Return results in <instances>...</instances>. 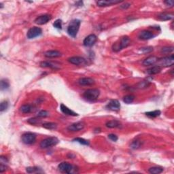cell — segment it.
Returning a JSON list of instances; mask_svg holds the SVG:
<instances>
[{"label": "cell", "mask_w": 174, "mask_h": 174, "mask_svg": "<svg viewBox=\"0 0 174 174\" xmlns=\"http://www.w3.org/2000/svg\"><path fill=\"white\" fill-rule=\"evenodd\" d=\"M81 21L78 19H73L69 23L67 27V33L69 35L73 37H76L80 27Z\"/></svg>", "instance_id": "cell-1"}, {"label": "cell", "mask_w": 174, "mask_h": 174, "mask_svg": "<svg viewBox=\"0 0 174 174\" xmlns=\"http://www.w3.org/2000/svg\"><path fill=\"white\" fill-rule=\"evenodd\" d=\"M130 44V39L128 36H123L121 39L114 43L112 46L114 52H119L125 48H127Z\"/></svg>", "instance_id": "cell-2"}, {"label": "cell", "mask_w": 174, "mask_h": 174, "mask_svg": "<svg viewBox=\"0 0 174 174\" xmlns=\"http://www.w3.org/2000/svg\"><path fill=\"white\" fill-rule=\"evenodd\" d=\"M100 95L99 90L97 89H88L85 91L83 94V97L88 101H94L97 100Z\"/></svg>", "instance_id": "cell-3"}, {"label": "cell", "mask_w": 174, "mask_h": 174, "mask_svg": "<svg viewBox=\"0 0 174 174\" xmlns=\"http://www.w3.org/2000/svg\"><path fill=\"white\" fill-rule=\"evenodd\" d=\"M59 142V139L56 137H47L46 138V139H43V140L41 141L40 147L43 149L48 148L56 146Z\"/></svg>", "instance_id": "cell-4"}, {"label": "cell", "mask_w": 174, "mask_h": 174, "mask_svg": "<svg viewBox=\"0 0 174 174\" xmlns=\"http://www.w3.org/2000/svg\"><path fill=\"white\" fill-rule=\"evenodd\" d=\"M158 65L160 67H169L173 65L174 63V57L173 55H171L168 57H165L161 59H159L157 61Z\"/></svg>", "instance_id": "cell-5"}, {"label": "cell", "mask_w": 174, "mask_h": 174, "mask_svg": "<svg viewBox=\"0 0 174 174\" xmlns=\"http://www.w3.org/2000/svg\"><path fill=\"white\" fill-rule=\"evenodd\" d=\"M22 141L26 145H31L36 140V135L33 133H25L21 137Z\"/></svg>", "instance_id": "cell-6"}, {"label": "cell", "mask_w": 174, "mask_h": 174, "mask_svg": "<svg viewBox=\"0 0 174 174\" xmlns=\"http://www.w3.org/2000/svg\"><path fill=\"white\" fill-rule=\"evenodd\" d=\"M42 33V29L40 27H31V29H29V31H27V37L28 39L31 40L35 38V37L40 36Z\"/></svg>", "instance_id": "cell-7"}, {"label": "cell", "mask_w": 174, "mask_h": 174, "mask_svg": "<svg viewBox=\"0 0 174 174\" xmlns=\"http://www.w3.org/2000/svg\"><path fill=\"white\" fill-rule=\"evenodd\" d=\"M58 169L62 173H72L73 166L71 165L70 163H67V162H63V163H60L59 166H58Z\"/></svg>", "instance_id": "cell-8"}, {"label": "cell", "mask_w": 174, "mask_h": 174, "mask_svg": "<svg viewBox=\"0 0 174 174\" xmlns=\"http://www.w3.org/2000/svg\"><path fill=\"white\" fill-rule=\"evenodd\" d=\"M97 40V35H95V34H91V35H88L87 37H85V39L83 41V44L85 46L91 47L95 44Z\"/></svg>", "instance_id": "cell-9"}, {"label": "cell", "mask_w": 174, "mask_h": 174, "mask_svg": "<svg viewBox=\"0 0 174 174\" xmlns=\"http://www.w3.org/2000/svg\"><path fill=\"white\" fill-rule=\"evenodd\" d=\"M69 63L75 65H85L87 63V60L81 57H72L68 59Z\"/></svg>", "instance_id": "cell-10"}, {"label": "cell", "mask_w": 174, "mask_h": 174, "mask_svg": "<svg viewBox=\"0 0 174 174\" xmlns=\"http://www.w3.org/2000/svg\"><path fill=\"white\" fill-rule=\"evenodd\" d=\"M52 19V17L49 15H41L40 17H37L35 20V23H36L37 25H42L44 24L47 23L48 22H49Z\"/></svg>", "instance_id": "cell-11"}, {"label": "cell", "mask_w": 174, "mask_h": 174, "mask_svg": "<svg viewBox=\"0 0 174 174\" xmlns=\"http://www.w3.org/2000/svg\"><path fill=\"white\" fill-rule=\"evenodd\" d=\"M85 123L83 122H78V123H73L72 125H69V127H67V130L69 131H72V132H76V131H81L84 129L85 127Z\"/></svg>", "instance_id": "cell-12"}, {"label": "cell", "mask_w": 174, "mask_h": 174, "mask_svg": "<svg viewBox=\"0 0 174 174\" xmlns=\"http://www.w3.org/2000/svg\"><path fill=\"white\" fill-rule=\"evenodd\" d=\"M107 108L112 111H118L121 109V103L116 99H112L107 103Z\"/></svg>", "instance_id": "cell-13"}, {"label": "cell", "mask_w": 174, "mask_h": 174, "mask_svg": "<svg viewBox=\"0 0 174 174\" xmlns=\"http://www.w3.org/2000/svg\"><path fill=\"white\" fill-rule=\"evenodd\" d=\"M121 2L123 1H119V0H103V1H97V5L99 7H105L114 4H117V3Z\"/></svg>", "instance_id": "cell-14"}, {"label": "cell", "mask_w": 174, "mask_h": 174, "mask_svg": "<svg viewBox=\"0 0 174 174\" xmlns=\"http://www.w3.org/2000/svg\"><path fill=\"white\" fill-rule=\"evenodd\" d=\"M60 109H61V111L65 115L71 116H78V114L77 113H76L75 112H73L71 110L68 108L66 105H65L63 103L60 105Z\"/></svg>", "instance_id": "cell-15"}, {"label": "cell", "mask_w": 174, "mask_h": 174, "mask_svg": "<svg viewBox=\"0 0 174 174\" xmlns=\"http://www.w3.org/2000/svg\"><path fill=\"white\" fill-rule=\"evenodd\" d=\"M139 38L143 40H150L154 37L153 33L151 31L144 30V31H141L139 34Z\"/></svg>", "instance_id": "cell-16"}, {"label": "cell", "mask_w": 174, "mask_h": 174, "mask_svg": "<svg viewBox=\"0 0 174 174\" xmlns=\"http://www.w3.org/2000/svg\"><path fill=\"white\" fill-rule=\"evenodd\" d=\"M159 58L156 56H150V57H147L144 61H143V65L144 66H150L155 65V63H157Z\"/></svg>", "instance_id": "cell-17"}, {"label": "cell", "mask_w": 174, "mask_h": 174, "mask_svg": "<svg viewBox=\"0 0 174 174\" xmlns=\"http://www.w3.org/2000/svg\"><path fill=\"white\" fill-rule=\"evenodd\" d=\"M40 65V67H49L53 69H55V70L59 69L60 68L59 67V65H57L56 63H53V62L51 61H42Z\"/></svg>", "instance_id": "cell-18"}, {"label": "cell", "mask_w": 174, "mask_h": 174, "mask_svg": "<svg viewBox=\"0 0 174 174\" xmlns=\"http://www.w3.org/2000/svg\"><path fill=\"white\" fill-rule=\"evenodd\" d=\"M78 84L80 86H91L95 84V80L91 78H82L79 79Z\"/></svg>", "instance_id": "cell-19"}, {"label": "cell", "mask_w": 174, "mask_h": 174, "mask_svg": "<svg viewBox=\"0 0 174 174\" xmlns=\"http://www.w3.org/2000/svg\"><path fill=\"white\" fill-rule=\"evenodd\" d=\"M161 70H162L161 67H160L159 65H156L149 68L148 69H147L146 73L149 75H155L161 72Z\"/></svg>", "instance_id": "cell-20"}, {"label": "cell", "mask_w": 174, "mask_h": 174, "mask_svg": "<svg viewBox=\"0 0 174 174\" xmlns=\"http://www.w3.org/2000/svg\"><path fill=\"white\" fill-rule=\"evenodd\" d=\"M44 56L47 58H57L61 56V53L58 51H48L44 53Z\"/></svg>", "instance_id": "cell-21"}, {"label": "cell", "mask_w": 174, "mask_h": 174, "mask_svg": "<svg viewBox=\"0 0 174 174\" xmlns=\"http://www.w3.org/2000/svg\"><path fill=\"white\" fill-rule=\"evenodd\" d=\"M105 126L110 129H114V128H120L121 127V123L116 120H112L107 122Z\"/></svg>", "instance_id": "cell-22"}, {"label": "cell", "mask_w": 174, "mask_h": 174, "mask_svg": "<svg viewBox=\"0 0 174 174\" xmlns=\"http://www.w3.org/2000/svg\"><path fill=\"white\" fill-rule=\"evenodd\" d=\"M173 13H167V12H163L160 14V15L158 16V18H159V20L161 21H169V20H171L173 18Z\"/></svg>", "instance_id": "cell-23"}, {"label": "cell", "mask_w": 174, "mask_h": 174, "mask_svg": "<svg viewBox=\"0 0 174 174\" xmlns=\"http://www.w3.org/2000/svg\"><path fill=\"white\" fill-rule=\"evenodd\" d=\"M33 106L30 104H25V105H23L20 107V111L23 114H28L31 112L33 111Z\"/></svg>", "instance_id": "cell-24"}, {"label": "cell", "mask_w": 174, "mask_h": 174, "mask_svg": "<svg viewBox=\"0 0 174 174\" xmlns=\"http://www.w3.org/2000/svg\"><path fill=\"white\" fill-rule=\"evenodd\" d=\"M26 171L29 173H43L42 169L38 167H29L26 168Z\"/></svg>", "instance_id": "cell-25"}, {"label": "cell", "mask_w": 174, "mask_h": 174, "mask_svg": "<svg viewBox=\"0 0 174 174\" xmlns=\"http://www.w3.org/2000/svg\"><path fill=\"white\" fill-rule=\"evenodd\" d=\"M163 171V168L161 167H153L148 169V172L152 174H159Z\"/></svg>", "instance_id": "cell-26"}, {"label": "cell", "mask_w": 174, "mask_h": 174, "mask_svg": "<svg viewBox=\"0 0 174 174\" xmlns=\"http://www.w3.org/2000/svg\"><path fill=\"white\" fill-rule=\"evenodd\" d=\"M161 112L159 110H157L146 112V115L150 118H157L158 116H159L161 115Z\"/></svg>", "instance_id": "cell-27"}, {"label": "cell", "mask_w": 174, "mask_h": 174, "mask_svg": "<svg viewBox=\"0 0 174 174\" xmlns=\"http://www.w3.org/2000/svg\"><path fill=\"white\" fill-rule=\"evenodd\" d=\"M42 127L49 130H55L57 128V125L55 123H45L42 125Z\"/></svg>", "instance_id": "cell-28"}, {"label": "cell", "mask_w": 174, "mask_h": 174, "mask_svg": "<svg viewBox=\"0 0 174 174\" xmlns=\"http://www.w3.org/2000/svg\"><path fill=\"white\" fill-rule=\"evenodd\" d=\"M134 99H135V96L133 95H127L123 97V101L127 104L133 103Z\"/></svg>", "instance_id": "cell-29"}, {"label": "cell", "mask_w": 174, "mask_h": 174, "mask_svg": "<svg viewBox=\"0 0 174 174\" xmlns=\"http://www.w3.org/2000/svg\"><path fill=\"white\" fill-rule=\"evenodd\" d=\"M10 87L9 81L6 79H3L1 80V91H5L7 90Z\"/></svg>", "instance_id": "cell-30"}, {"label": "cell", "mask_w": 174, "mask_h": 174, "mask_svg": "<svg viewBox=\"0 0 174 174\" xmlns=\"http://www.w3.org/2000/svg\"><path fill=\"white\" fill-rule=\"evenodd\" d=\"M73 141H75V142H78V143H80V144H82V145H85V146H89V141L86 140V139H83V138H80V137L75 138V139H73Z\"/></svg>", "instance_id": "cell-31"}, {"label": "cell", "mask_w": 174, "mask_h": 174, "mask_svg": "<svg viewBox=\"0 0 174 174\" xmlns=\"http://www.w3.org/2000/svg\"><path fill=\"white\" fill-rule=\"evenodd\" d=\"M150 85V82L148 80H143L141 81L137 85V87L139 89H145V88H146L148 87Z\"/></svg>", "instance_id": "cell-32"}, {"label": "cell", "mask_w": 174, "mask_h": 174, "mask_svg": "<svg viewBox=\"0 0 174 174\" xmlns=\"http://www.w3.org/2000/svg\"><path fill=\"white\" fill-rule=\"evenodd\" d=\"M8 105H9V103L7 101H2L1 103V104H0V111L2 112L6 110L8 107Z\"/></svg>", "instance_id": "cell-33"}, {"label": "cell", "mask_w": 174, "mask_h": 174, "mask_svg": "<svg viewBox=\"0 0 174 174\" xmlns=\"http://www.w3.org/2000/svg\"><path fill=\"white\" fill-rule=\"evenodd\" d=\"M173 51V46H165L161 49V53L164 54H169Z\"/></svg>", "instance_id": "cell-34"}, {"label": "cell", "mask_w": 174, "mask_h": 174, "mask_svg": "<svg viewBox=\"0 0 174 174\" xmlns=\"http://www.w3.org/2000/svg\"><path fill=\"white\" fill-rule=\"evenodd\" d=\"M54 27H55L56 29H62V21L61 19H57L55 21V23H53Z\"/></svg>", "instance_id": "cell-35"}, {"label": "cell", "mask_w": 174, "mask_h": 174, "mask_svg": "<svg viewBox=\"0 0 174 174\" xmlns=\"http://www.w3.org/2000/svg\"><path fill=\"white\" fill-rule=\"evenodd\" d=\"M140 146H141V142L140 141H138V140L133 141L131 145V148L132 149H137Z\"/></svg>", "instance_id": "cell-36"}, {"label": "cell", "mask_w": 174, "mask_h": 174, "mask_svg": "<svg viewBox=\"0 0 174 174\" xmlns=\"http://www.w3.org/2000/svg\"><path fill=\"white\" fill-rule=\"evenodd\" d=\"M49 116V112L46 110H41L40 112H39L38 114H37V117L39 118H46Z\"/></svg>", "instance_id": "cell-37"}, {"label": "cell", "mask_w": 174, "mask_h": 174, "mask_svg": "<svg viewBox=\"0 0 174 174\" xmlns=\"http://www.w3.org/2000/svg\"><path fill=\"white\" fill-rule=\"evenodd\" d=\"M39 122L40 121L37 119V118H31V119L28 120V123L33 125H37V123H39Z\"/></svg>", "instance_id": "cell-38"}, {"label": "cell", "mask_w": 174, "mask_h": 174, "mask_svg": "<svg viewBox=\"0 0 174 174\" xmlns=\"http://www.w3.org/2000/svg\"><path fill=\"white\" fill-rule=\"evenodd\" d=\"M108 138L111 141H114V142H116V141H117L118 139H119L118 136L114 135V134H110V135H108Z\"/></svg>", "instance_id": "cell-39"}, {"label": "cell", "mask_w": 174, "mask_h": 174, "mask_svg": "<svg viewBox=\"0 0 174 174\" xmlns=\"http://www.w3.org/2000/svg\"><path fill=\"white\" fill-rule=\"evenodd\" d=\"M164 3H165L166 6H169V7H173V6L174 4L173 1H172V0H167V1H164Z\"/></svg>", "instance_id": "cell-40"}, {"label": "cell", "mask_w": 174, "mask_h": 174, "mask_svg": "<svg viewBox=\"0 0 174 174\" xmlns=\"http://www.w3.org/2000/svg\"><path fill=\"white\" fill-rule=\"evenodd\" d=\"M8 168L7 165H4V164H0V172L3 173V171H5Z\"/></svg>", "instance_id": "cell-41"}, {"label": "cell", "mask_w": 174, "mask_h": 174, "mask_svg": "<svg viewBox=\"0 0 174 174\" xmlns=\"http://www.w3.org/2000/svg\"><path fill=\"white\" fill-rule=\"evenodd\" d=\"M141 51H142L143 53H150V52L153 51V49L152 47H147V48H143L141 49Z\"/></svg>", "instance_id": "cell-42"}, {"label": "cell", "mask_w": 174, "mask_h": 174, "mask_svg": "<svg viewBox=\"0 0 174 174\" xmlns=\"http://www.w3.org/2000/svg\"><path fill=\"white\" fill-rule=\"evenodd\" d=\"M131 6V4L130 3H125V4L123 5H121L120 6V8H121V9H123V10H126L127 8H129Z\"/></svg>", "instance_id": "cell-43"}, {"label": "cell", "mask_w": 174, "mask_h": 174, "mask_svg": "<svg viewBox=\"0 0 174 174\" xmlns=\"http://www.w3.org/2000/svg\"><path fill=\"white\" fill-rule=\"evenodd\" d=\"M76 4L78 5V6H82L83 5V2L82 1H77L76 3Z\"/></svg>", "instance_id": "cell-44"}]
</instances>
